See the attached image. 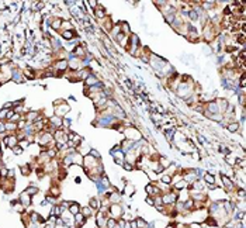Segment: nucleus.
I'll return each mask as SVG.
<instances>
[{
    "mask_svg": "<svg viewBox=\"0 0 246 228\" xmlns=\"http://www.w3.org/2000/svg\"><path fill=\"white\" fill-rule=\"evenodd\" d=\"M99 161H100V159L93 158L90 153H89V155H84V156H83V166H84V171L87 172V171H90V169H93V168H97V166L101 163V162H99Z\"/></svg>",
    "mask_w": 246,
    "mask_h": 228,
    "instance_id": "f257e3e1",
    "label": "nucleus"
},
{
    "mask_svg": "<svg viewBox=\"0 0 246 228\" xmlns=\"http://www.w3.org/2000/svg\"><path fill=\"white\" fill-rule=\"evenodd\" d=\"M69 110H70V106L65 100H62L59 104L55 106V113H56V115H59V117H63Z\"/></svg>",
    "mask_w": 246,
    "mask_h": 228,
    "instance_id": "f03ea898",
    "label": "nucleus"
},
{
    "mask_svg": "<svg viewBox=\"0 0 246 228\" xmlns=\"http://www.w3.org/2000/svg\"><path fill=\"white\" fill-rule=\"evenodd\" d=\"M107 213H104V211H99L97 215H96V224H97V227L99 228H104L106 227V222H107Z\"/></svg>",
    "mask_w": 246,
    "mask_h": 228,
    "instance_id": "7ed1b4c3",
    "label": "nucleus"
},
{
    "mask_svg": "<svg viewBox=\"0 0 246 228\" xmlns=\"http://www.w3.org/2000/svg\"><path fill=\"white\" fill-rule=\"evenodd\" d=\"M93 13H94V17L99 21H101L103 19H106L107 17V14H106V9H104V6H101V4H99V6L96 7L94 10H93Z\"/></svg>",
    "mask_w": 246,
    "mask_h": 228,
    "instance_id": "20e7f679",
    "label": "nucleus"
},
{
    "mask_svg": "<svg viewBox=\"0 0 246 228\" xmlns=\"http://www.w3.org/2000/svg\"><path fill=\"white\" fill-rule=\"evenodd\" d=\"M221 180H222V184H224V187H225L227 191H232V190L235 189L234 182L229 179V176H227V175H221Z\"/></svg>",
    "mask_w": 246,
    "mask_h": 228,
    "instance_id": "39448f33",
    "label": "nucleus"
},
{
    "mask_svg": "<svg viewBox=\"0 0 246 228\" xmlns=\"http://www.w3.org/2000/svg\"><path fill=\"white\" fill-rule=\"evenodd\" d=\"M3 141H4V142H6V145L9 146V148H11V149L16 145H19V138H17V135H11V134H10V135H7Z\"/></svg>",
    "mask_w": 246,
    "mask_h": 228,
    "instance_id": "423d86ee",
    "label": "nucleus"
},
{
    "mask_svg": "<svg viewBox=\"0 0 246 228\" xmlns=\"http://www.w3.org/2000/svg\"><path fill=\"white\" fill-rule=\"evenodd\" d=\"M11 80L16 83H21L24 82V73L20 69H14L11 70Z\"/></svg>",
    "mask_w": 246,
    "mask_h": 228,
    "instance_id": "0eeeda50",
    "label": "nucleus"
},
{
    "mask_svg": "<svg viewBox=\"0 0 246 228\" xmlns=\"http://www.w3.org/2000/svg\"><path fill=\"white\" fill-rule=\"evenodd\" d=\"M84 83H86V86H87V87H90V86H94V85H97V83H100V79H99V76L96 75L94 72H92L90 76H89L87 79L84 80Z\"/></svg>",
    "mask_w": 246,
    "mask_h": 228,
    "instance_id": "6e6552de",
    "label": "nucleus"
},
{
    "mask_svg": "<svg viewBox=\"0 0 246 228\" xmlns=\"http://www.w3.org/2000/svg\"><path fill=\"white\" fill-rule=\"evenodd\" d=\"M19 201L23 204V207H30V204H31V196L30 194H27V193H21L20 194V199H19Z\"/></svg>",
    "mask_w": 246,
    "mask_h": 228,
    "instance_id": "1a4fd4ad",
    "label": "nucleus"
},
{
    "mask_svg": "<svg viewBox=\"0 0 246 228\" xmlns=\"http://www.w3.org/2000/svg\"><path fill=\"white\" fill-rule=\"evenodd\" d=\"M107 199L110 200V203L111 204H120L121 201V194L118 193V191H113V193H110L107 196Z\"/></svg>",
    "mask_w": 246,
    "mask_h": 228,
    "instance_id": "9d476101",
    "label": "nucleus"
},
{
    "mask_svg": "<svg viewBox=\"0 0 246 228\" xmlns=\"http://www.w3.org/2000/svg\"><path fill=\"white\" fill-rule=\"evenodd\" d=\"M84 222H86V218L83 217L82 213H77L75 215V227L76 228H82L84 225Z\"/></svg>",
    "mask_w": 246,
    "mask_h": 228,
    "instance_id": "9b49d317",
    "label": "nucleus"
},
{
    "mask_svg": "<svg viewBox=\"0 0 246 228\" xmlns=\"http://www.w3.org/2000/svg\"><path fill=\"white\" fill-rule=\"evenodd\" d=\"M240 128V124L238 121H231V123H228L227 124V130L229 133H238Z\"/></svg>",
    "mask_w": 246,
    "mask_h": 228,
    "instance_id": "f8f14e48",
    "label": "nucleus"
},
{
    "mask_svg": "<svg viewBox=\"0 0 246 228\" xmlns=\"http://www.w3.org/2000/svg\"><path fill=\"white\" fill-rule=\"evenodd\" d=\"M62 37L66 39V41H72L73 38H76V31L75 30H69V31H61Z\"/></svg>",
    "mask_w": 246,
    "mask_h": 228,
    "instance_id": "ddd939ff",
    "label": "nucleus"
},
{
    "mask_svg": "<svg viewBox=\"0 0 246 228\" xmlns=\"http://www.w3.org/2000/svg\"><path fill=\"white\" fill-rule=\"evenodd\" d=\"M69 213L70 214H73V215H76L77 213H80V206L77 204V203H70V206H69Z\"/></svg>",
    "mask_w": 246,
    "mask_h": 228,
    "instance_id": "4468645a",
    "label": "nucleus"
},
{
    "mask_svg": "<svg viewBox=\"0 0 246 228\" xmlns=\"http://www.w3.org/2000/svg\"><path fill=\"white\" fill-rule=\"evenodd\" d=\"M204 182L207 184H215V177H214V173H204Z\"/></svg>",
    "mask_w": 246,
    "mask_h": 228,
    "instance_id": "2eb2a0df",
    "label": "nucleus"
},
{
    "mask_svg": "<svg viewBox=\"0 0 246 228\" xmlns=\"http://www.w3.org/2000/svg\"><path fill=\"white\" fill-rule=\"evenodd\" d=\"M89 207L92 210H99L100 209V201H99L97 199H94V197H92V199L89 200Z\"/></svg>",
    "mask_w": 246,
    "mask_h": 228,
    "instance_id": "dca6fc26",
    "label": "nucleus"
},
{
    "mask_svg": "<svg viewBox=\"0 0 246 228\" xmlns=\"http://www.w3.org/2000/svg\"><path fill=\"white\" fill-rule=\"evenodd\" d=\"M4 127H6V131H16L19 130V127L16 123H11V121H6L4 123Z\"/></svg>",
    "mask_w": 246,
    "mask_h": 228,
    "instance_id": "f3484780",
    "label": "nucleus"
},
{
    "mask_svg": "<svg viewBox=\"0 0 246 228\" xmlns=\"http://www.w3.org/2000/svg\"><path fill=\"white\" fill-rule=\"evenodd\" d=\"M80 213L83 214L84 218H89L90 215L93 214V210L90 209V207H80Z\"/></svg>",
    "mask_w": 246,
    "mask_h": 228,
    "instance_id": "a211bd4d",
    "label": "nucleus"
},
{
    "mask_svg": "<svg viewBox=\"0 0 246 228\" xmlns=\"http://www.w3.org/2000/svg\"><path fill=\"white\" fill-rule=\"evenodd\" d=\"M163 19L166 23H169V24H173V21H174V19H176V14H173V13H169V14H164Z\"/></svg>",
    "mask_w": 246,
    "mask_h": 228,
    "instance_id": "6ab92c4d",
    "label": "nucleus"
},
{
    "mask_svg": "<svg viewBox=\"0 0 246 228\" xmlns=\"http://www.w3.org/2000/svg\"><path fill=\"white\" fill-rule=\"evenodd\" d=\"M25 193H27V194H30V196H34V194H37V193H38V187H37V186H28L27 190H25Z\"/></svg>",
    "mask_w": 246,
    "mask_h": 228,
    "instance_id": "aec40b11",
    "label": "nucleus"
},
{
    "mask_svg": "<svg viewBox=\"0 0 246 228\" xmlns=\"http://www.w3.org/2000/svg\"><path fill=\"white\" fill-rule=\"evenodd\" d=\"M115 225H117V220H115V218H111V217H108L107 222H106V228H114Z\"/></svg>",
    "mask_w": 246,
    "mask_h": 228,
    "instance_id": "412c9836",
    "label": "nucleus"
},
{
    "mask_svg": "<svg viewBox=\"0 0 246 228\" xmlns=\"http://www.w3.org/2000/svg\"><path fill=\"white\" fill-rule=\"evenodd\" d=\"M9 111H10V110H9V108H4V107L0 110V121L7 120V114H9Z\"/></svg>",
    "mask_w": 246,
    "mask_h": 228,
    "instance_id": "4be33fe9",
    "label": "nucleus"
},
{
    "mask_svg": "<svg viewBox=\"0 0 246 228\" xmlns=\"http://www.w3.org/2000/svg\"><path fill=\"white\" fill-rule=\"evenodd\" d=\"M20 169H21V172H23V175H24V176H27V175H30V173H31V166H30V165H23Z\"/></svg>",
    "mask_w": 246,
    "mask_h": 228,
    "instance_id": "5701e85b",
    "label": "nucleus"
},
{
    "mask_svg": "<svg viewBox=\"0 0 246 228\" xmlns=\"http://www.w3.org/2000/svg\"><path fill=\"white\" fill-rule=\"evenodd\" d=\"M134 191H135V187H134L132 184L129 183V184H127V187H125V190H124V193H125L127 196H131Z\"/></svg>",
    "mask_w": 246,
    "mask_h": 228,
    "instance_id": "b1692460",
    "label": "nucleus"
},
{
    "mask_svg": "<svg viewBox=\"0 0 246 228\" xmlns=\"http://www.w3.org/2000/svg\"><path fill=\"white\" fill-rule=\"evenodd\" d=\"M135 221H137V228H145L148 225L144 218H135Z\"/></svg>",
    "mask_w": 246,
    "mask_h": 228,
    "instance_id": "393cba45",
    "label": "nucleus"
},
{
    "mask_svg": "<svg viewBox=\"0 0 246 228\" xmlns=\"http://www.w3.org/2000/svg\"><path fill=\"white\" fill-rule=\"evenodd\" d=\"M172 179H173V177H172L170 175H163V176H162V183L163 184H170Z\"/></svg>",
    "mask_w": 246,
    "mask_h": 228,
    "instance_id": "a878e982",
    "label": "nucleus"
},
{
    "mask_svg": "<svg viewBox=\"0 0 246 228\" xmlns=\"http://www.w3.org/2000/svg\"><path fill=\"white\" fill-rule=\"evenodd\" d=\"M122 168H124L125 171L131 172V171H134V168H135V166H134V163H129V162H125V161H124V163H122Z\"/></svg>",
    "mask_w": 246,
    "mask_h": 228,
    "instance_id": "bb28decb",
    "label": "nucleus"
},
{
    "mask_svg": "<svg viewBox=\"0 0 246 228\" xmlns=\"http://www.w3.org/2000/svg\"><path fill=\"white\" fill-rule=\"evenodd\" d=\"M238 96H239V103H240V106L245 108V97H246V95L243 93V92H240V93H239Z\"/></svg>",
    "mask_w": 246,
    "mask_h": 228,
    "instance_id": "cd10ccee",
    "label": "nucleus"
},
{
    "mask_svg": "<svg viewBox=\"0 0 246 228\" xmlns=\"http://www.w3.org/2000/svg\"><path fill=\"white\" fill-rule=\"evenodd\" d=\"M90 155H92L93 158H96V159H100L101 158V155L97 152V149H90Z\"/></svg>",
    "mask_w": 246,
    "mask_h": 228,
    "instance_id": "c85d7f7f",
    "label": "nucleus"
},
{
    "mask_svg": "<svg viewBox=\"0 0 246 228\" xmlns=\"http://www.w3.org/2000/svg\"><path fill=\"white\" fill-rule=\"evenodd\" d=\"M51 193H52V196L58 197L59 196V189H58L56 186H52V187H51Z\"/></svg>",
    "mask_w": 246,
    "mask_h": 228,
    "instance_id": "c756f323",
    "label": "nucleus"
},
{
    "mask_svg": "<svg viewBox=\"0 0 246 228\" xmlns=\"http://www.w3.org/2000/svg\"><path fill=\"white\" fill-rule=\"evenodd\" d=\"M148 176H149V179H151V180H156V179H158V175H156V173H155L153 171H149V172H148Z\"/></svg>",
    "mask_w": 246,
    "mask_h": 228,
    "instance_id": "7c9ffc66",
    "label": "nucleus"
},
{
    "mask_svg": "<svg viewBox=\"0 0 246 228\" xmlns=\"http://www.w3.org/2000/svg\"><path fill=\"white\" fill-rule=\"evenodd\" d=\"M13 152H14L16 155H20V153L23 152V148H21V146H20V145H16V146H14V148H13Z\"/></svg>",
    "mask_w": 246,
    "mask_h": 228,
    "instance_id": "2f4dec72",
    "label": "nucleus"
},
{
    "mask_svg": "<svg viewBox=\"0 0 246 228\" xmlns=\"http://www.w3.org/2000/svg\"><path fill=\"white\" fill-rule=\"evenodd\" d=\"M87 4H89L90 7H92L93 10H94L96 7L99 6V1H96V0H90V1H87Z\"/></svg>",
    "mask_w": 246,
    "mask_h": 228,
    "instance_id": "473e14b6",
    "label": "nucleus"
},
{
    "mask_svg": "<svg viewBox=\"0 0 246 228\" xmlns=\"http://www.w3.org/2000/svg\"><path fill=\"white\" fill-rule=\"evenodd\" d=\"M146 203H148L149 206H155V200H153V197H151V196L146 197Z\"/></svg>",
    "mask_w": 246,
    "mask_h": 228,
    "instance_id": "72a5a7b5",
    "label": "nucleus"
},
{
    "mask_svg": "<svg viewBox=\"0 0 246 228\" xmlns=\"http://www.w3.org/2000/svg\"><path fill=\"white\" fill-rule=\"evenodd\" d=\"M6 127H4V121H0V134H4Z\"/></svg>",
    "mask_w": 246,
    "mask_h": 228,
    "instance_id": "f704fd0d",
    "label": "nucleus"
},
{
    "mask_svg": "<svg viewBox=\"0 0 246 228\" xmlns=\"http://www.w3.org/2000/svg\"><path fill=\"white\" fill-rule=\"evenodd\" d=\"M238 196H239L240 199H243V197H245V190H243V189H239V190H238Z\"/></svg>",
    "mask_w": 246,
    "mask_h": 228,
    "instance_id": "c9c22d12",
    "label": "nucleus"
},
{
    "mask_svg": "<svg viewBox=\"0 0 246 228\" xmlns=\"http://www.w3.org/2000/svg\"><path fill=\"white\" fill-rule=\"evenodd\" d=\"M70 123H72V121H70L69 118H63V125H65V127H69Z\"/></svg>",
    "mask_w": 246,
    "mask_h": 228,
    "instance_id": "e433bc0d",
    "label": "nucleus"
},
{
    "mask_svg": "<svg viewBox=\"0 0 246 228\" xmlns=\"http://www.w3.org/2000/svg\"><path fill=\"white\" fill-rule=\"evenodd\" d=\"M164 228H174V225H173V224H170V225H166Z\"/></svg>",
    "mask_w": 246,
    "mask_h": 228,
    "instance_id": "4c0bfd02",
    "label": "nucleus"
},
{
    "mask_svg": "<svg viewBox=\"0 0 246 228\" xmlns=\"http://www.w3.org/2000/svg\"><path fill=\"white\" fill-rule=\"evenodd\" d=\"M0 153H1V146H0Z\"/></svg>",
    "mask_w": 246,
    "mask_h": 228,
    "instance_id": "58836bf2",
    "label": "nucleus"
}]
</instances>
